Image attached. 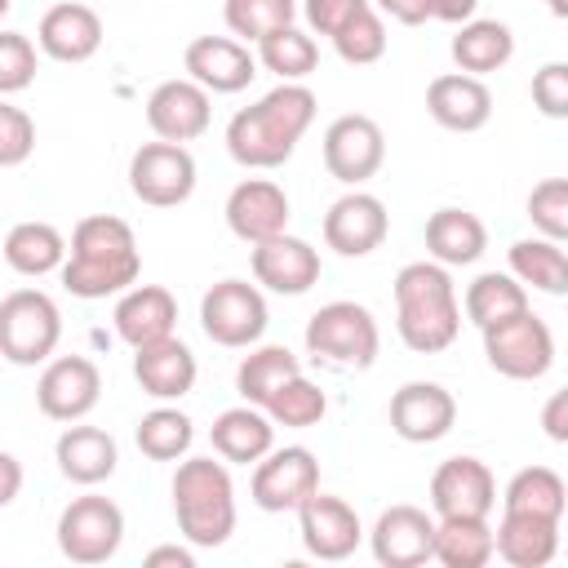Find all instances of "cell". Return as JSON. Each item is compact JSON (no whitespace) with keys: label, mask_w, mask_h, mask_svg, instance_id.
Instances as JSON below:
<instances>
[{"label":"cell","mask_w":568,"mask_h":568,"mask_svg":"<svg viewBox=\"0 0 568 568\" xmlns=\"http://www.w3.org/2000/svg\"><path fill=\"white\" fill-rule=\"evenodd\" d=\"M315 93L302 80H280L271 93H262L253 106L235 111L226 124V151L244 169H280L302 133L315 120Z\"/></svg>","instance_id":"1"},{"label":"cell","mask_w":568,"mask_h":568,"mask_svg":"<svg viewBox=\"0 0 568 568\" xmlns=\"http://www.w3.org/2000/svg\"><path fill=\"white\" fill-rule=\"evenodd\" d=\"M58 271H62V284L71 297H84V302L120 297L142 275V253H138L133 226L115 213L80 217L71 231L67 262Z\"/></svg>","instance_id":"2"},{"label":"cell","mask_w":568,"mask_h":568,"mask_svg":"<svg viewBox=\"0 0 568 568\" xmlns=\"http://www.w3.org/2000/svg\"><path fill=\"white\" fill-rule=\"evenodd\" d=\"M395 328L399 342L417 355L448 351L462 333V302L448 266L439 262H408L395 275Z\"/></svg>","instance_id":"3"},{"label":"cell","mask_w":568,"mask_h":568,"mask_svg":"<svg viewBox=\"0 0 568 568\" xmlns=\"http://www.w3.org/2000/svg\"><path fill=\"white\" fill-rule=\"evenodd\" d=\"M173 515H178V532L200 546L213 550L235 532V484L226 462L213 457H182L173 470Z\"/></svg>","instance_id":"4"},{"label":"cell","mask_w":568,"mask_h":568,"mask_svg":"<svg viewBox=\"0 0 568 568\" xmlns=\"http://www.w3.org/2000/svg\"><path fill=\"white\" fill-rule=\"evenodd\" d=\"M306 351L328 368H373L382 351V333L368 306L359 302H324L306 320Z\"/></svg>","instance_id":"5"},{"label":"cell","mask_w":568,"mask_h":568,"mask_svg":"<svg viewBox=\"0 0 568 568\" xmlns=\"http://www.w3.org/2000/svg\"><path fill=\"white\" fill-rule=\"evenodd\" d=\"M62 342V311L40 288H13L0 297V355L18 368L44 364Z\"/></svg>","instance_id":"6"},{"label":"cell","mask_w":568,"mask_h":568,"mask_svg":"<svg viewBox=\"0 0 568 568\" xmlns=\"http://www.w3.org/2000/svg\"><path fill=\"white\" fill-rule=\"evenodd\" d=\"M479 333H484L488 364L510 382H537L555 364V333L541 315H532V306L515 311V315H506Z\"/></svg>","instance_id":"7"},{"label":"cell","mask_w":568,"mask_h":568,"mask_svg":"<svg viewBox=\"0 0 568 568\" xmlns=\"http://www.w3.org/2000/svg\"><path fill=\"white\" fill-rule=\"evenodd\" d=\"M124 541V510L102 497V493H84V497H71L58 515V550L71 559V564H106L115 559Z\"/></svg>","instance_id":"8"},{"label":"cell","mask_w":568,"mask_h":568,"mask_svg":"<svg viewBox=\"0 0 568 568\" xmlns=\"http://www.w3.org/2000/svg\"><path fill=\"white\" fill-rule=\"evenodd\" d=\"M266 324H271L266 297L248 280H217L200 297V328H204L209 342H217L226 351H240V346L262 342Z\"/></svg>","instance_id":"9"},{"label":"cell","mask_w":568,"mask_h":568,"mask_svg":"<svg viewBox=\"0 0 568 568\" xmlns=\"http://www.w3.org/2000/svg\"><path fill=\"white\" fill-rule=\"evenodd\" d=\"M129 191L151 209H178L195 191V155L182 142H142L129 160Z\"/></svg>","instance_id":"10"},{"label":"cell","mask_w":568,"mask_h":568,"mask_svg":"<svg viewBox=\"0 0 568 568\" xmlns=\"http://www.w3.org/2000/svg\"><path fill=\"white\" fill-rule=\"evenodd\" d=\"M315 488H320V462H315V453L302 448V444L271 448L266 457L253 462L248 497H253V506L266 510V515L297 510Z\"/></svg>","instance_id":"11"},{"label":"cell","mask_w":568,"mask_h":568,"mask_svg":"<svg viewBox=\"0 0 568 568\" xmlns=\"http://www.w3.org/2000/svg\"><path fill=\"white\" fill-rule=\"evenodd\" d=\"M102 399V373L89 355H58L44 359L36 382V404L49 422H84Z\"/></svg>","instance_id":"12"},{"label":"cell","mask_w":568,"mask_h":568,"mask_svg":"<svg viewBox=\"0 0 568 568\" xmlns=\"http://www.w3.org/2000/svg\"><path fill=\"white\" fill-rule=\"evenodd\" d=\"M386 160V138H382V124L373 115H337L328 129H324V169L346 182V186H359L368 182Z\"/></svg>","instance_id":"13"},{"label":"cell","mask_w":568,"mask_h":568,"mask_svg":"<svg viewBox=\"0 0 568 568\" xmlns=\"http://www.w3.org/2000/svg\"><path fill=\"white\" fill-rule=\"evenodd\" d=\"M390 231V213L377 195L351 186L346 195H337L324 213V244L337 253V257H368L373 248H382Z\"/></svg>","instance_id":"14"},{"label":"cell","mask_w":568,"mask_h":568,"mask_svg":"<svg viewBox=\"0 0 568 568\" xmlns=\"http://www.w3.org/2000/svg\"><path fill=\"white\" fill-rule=\"evenodd\" d=\"M430 506H435V519H448V515L488 519L497 506V479H493L488 462H479L470 453L439 462L430 475Z\"/></svg>","instance_id":"15"},{"label":"cell","mask_w":568,"mask_h":568,"mask_svg":"<svg viewBox=\"0 0 568 568\" xmlns=\"http://www.w3.org/2000/svg\"><path fill=\"white\" fill-rule=\"evenodd\" d=\"M209 120H213V93L200 89L191 75L164 80L146 98V124L160 142H182L186 146L200 133H209Z\"/></svg>","instance_id":"16"},{"label":"cell","mask_w":568,"mask_h":568,"mask_svg":"<svg viewBox=\"0 0 568 568\" xmlns=\"http://www.w3.org/2000/svg\"><path fill=\"white\" fill-rule=\"evenodd\" d=\"M293 515H297V537H302L306 555H315V559L337 564V559L355 555V546L364 541L359 515L342 497H333V493H320L315 488Z\"/></svg>","instance_id":"17"},{"label":"cell","mask_w":568,"mask_h":568,"mask_svg":"<svg viewBox=\"0 0 568 568\" xmlns=\"http://www.w3.org/2000/svg\"><path fill=\"white\" fill-rule=\"evenodd\" d=\"M368 546L382 568H417L435 550V515H426L422 506H408V501L386 506L377 515V524L368 528Z\"/></svg>","instance_id":"18"},{"label":"cell","mask_w":568,"mask_h":568,"mask_svg":"<svg viewBox=\"0 0 568 568\" xmlns=\"http://www.w3.org/2000/svg\"><path fill=\"white\" fill-rule=\"evenodd\" d=\"M457 399L439 382H404L390 395V430L404 444H435L453 430Z\"/></svg>","instance_id":"19"},{"label":"cell","mask_w":568,"mask_h":568,"mask_svg":"<svg viewBox=\"0 0 568 568\" xmlns=\"http://www.w3.org/2000/svg\"><path fill=\"white\" fill-rule=\"evenodd\" d=\"M248 266L262 288L284 293V297H297L311 284H320V248H311L302 235H288V231L253 244Z\"/></svg>","instance_id":"20"},{"label":"cell","mask_w":568,"mask_h":568,"mask_svg":"<svg viewBox=\"0 0 568 568\" xmlns=\"http://www.w3.org/2000/svg\"><path fill=\"white\" fill-rule=\"evenodd\" d=\"M182 67L209 93H240L257 75V58L235 36H195L182 53Z\"/></svg>","instance_id":"21"},{"label":"cell","mask_w":568,"mask_h":568,"mask_svg":"<svg viewBox=\"0 0 568 568\" xmlns=\"http://www.w3.org/2000/svg\"><path fill=\"white\" fill-rule=\"evenodd\" d=\"M226 226L244 244H262L280 231H288V195L271 178H244L226 195Z\"/></svg>","instance_id":"22"},{"label":"cell","mask_w":568,"mask_h":568,"mask_svg":"<svg viewBox=\"0 0 568 568\" xmlns=\"http://www.w3.org/2000/svg\"><path fill=\"white\" fill-rule=\"evenodd\" d=\"M36 44L53 62H89L102 49V18H98V9H89L80 0H62V4L44 9L40 27H36Z\"/></svg>","instance_id":"23"},{"label":"cell","mask_w":568,"mask_h":568,"mask_svg":"<svg viewBox=\"0 0 568 568\" xmlns=\"http://www.w3.org/2000/svg\"><path fill=\"white\" fill-rule=\"evenodd\" d=\"M426 111L439 129H453V133H475L488 124L493 115V93L479 75H466V71H444L426 84Z\"/></svg>","instance_id":"24"},{"label":"cell","mask_w":568,"mask_h":568,"mask_svg":"<svg viewBox=\"0 0 568 568\" xmlns=\"http://www.w3.org/2000/svg\"><path fill=\"white\" fill-rule=\"evenodd\" d=\"M115 333L138 351L160 337H173L178 328V297L164 284H129L115 302Z\"/></svg>","instance_id":"25"},{"label":"cell","mask_w":568,"mask_h":568,"mask_svg":"<svg viewBox=\"0 0 568 568\" xmlns=\"http://www.w3.org/2000/svg\"><path fill=\"white\" fill-rule=\"evenodd\" d=\"M133 377H138V386H142L151 399L173 404V399L191 395V386H195V377H200V364H195V355H191V346H186L182 337H160V342H151V346H138V355H133Z\"/></svg>","instance_id":"26"},{"label":"cell","mask_w":568,"mask_h":568,"mask_svg":"<svg viewBox=\"0 0 568 568\" xmlns=\"http://www.w3.org/2000/svg\"><path fill=\"white\" fill-rule=\"evenodd\" d=\"M53 462H58L62 479H71V484H80V488H93V484H102V479L115 475L120 448H115V439H111L102 426L67 422V430H62L58 444H53Z\"/></svg>","instance_id":"27"},{"label":"cell","mask_w":568,"mask_h":568,"mask_svg":"<svg viewBox=\"0 0 568 568\" xmlns=\"http://www.w3.org/2000/svg\"><path fill=\"white\" fill-rule=\"evenodd\" d=\"M493 555H501L510 568H546L559 555V519L501 510L493 528Z\"/></svg>","instance_id":"28"},{"label":"cell","mask_w":568,"mask_h":568,"mask_svg":"<svg viewBox=\"0 0 568 568\" xmlns=\"http://www.w3.org/2000/svg\"><path fill=\"white\" fill-rule=\"evenodd\" d=\"M209 439H213V453L222 462L248 466V462H257V457H266L275 448V422L257 404H235V408L213 417Z\"/></svg>","instance_id":"29"},{"label":"cell","mask_w":568,"mask_h":568,"mask_svg":"<svg viewBox=\"0 0 568 568\" xmlns=\"http://www.w3.org/2000/svg\"><path fill=\"white\" fill-rule=\"evenodd\" d=\"M488 248V226L470 209H435L426 217V253L439 266H470Z\"/></svg>","instance_id":"30"},{"label":"cell","mask_w":568,"mask_h":568,"mask_svg":"<svg viewBox=\"0 0 568 568\" xmlns=\"http://www.w3.org/2000/svg\"><path fill=\"white\" fill-rule=\"evenodd\" d=\"M448 53H453L457 71L484 80L488 71H501V67L515 58V36H510V27L497 22V18H470V22L457 27Z\"/></svg>","instance_id":"31"},{"label":"cell","mask_w":568,"mask_h":568,"mask_svg":"<svg viewBox=\"0 0 568 568\" xmlns=\"http://www.w3.org/2000/svg\"><path fill=\"white\" fill-rule=\"evenodd\" d=\"M506 262H510V275L524 284V288H537V293H568V257H564V244L559 240H515L506 248Z\"/></svg>","instance_id":"32"},{"label":"cell","mask_w":568,"mask_h":568,"mask_svg":"<svg viewBox=\"0 0 568 568\" xmlns=\"http://www.w3.org/2000/svg\"><path fill=\"white\" fill-rule=\"evenodd\" d=\"M4 262L18 271V275H49L67 262V240L53 222H18L9 226L4 235Z\"/></svg>","instance_id":"33"},{"label":"cell","mask_w":568,"mask_h":568,"mask_svg":"<svg viewBox=\"0 0 568 568\" xmlns=\"http://www.w3.org/2000/svg\"><path fill=\"white\" fill-rule=\"evenodd\" d=\"M430 559H439L444 568H484L493 559V528H488V519H475V515L435 519V550H430Z\"/></svg>","instance_id":"34"},{"label":"cell","mask_w":568,"mask_h":568,"mask_svg":"<svg viewBox=\"0 0 568 568\" xmlns=\"http://www.w3.org/2000/svg\"><path fill=\"white\" fill-rule=\"evenodd\" d=\"M462 306H466V320L475 328H488V324H497L515 311H528V288L510 271H484L466 284Z\"/></svg>","instance_id":"35"},{"label":"cell","mask_w":568,"mask_h":568,"mask_svg":"<svg viewBox=\"0 0 568 568\" xmlns=\"http://www.w3.org/2000/svg\"><path fill=\"white\" fill-rule=\"evenodd\" d=\"M293 373H302V364H297V355L288 346H257L253 342V351L235 368V390H240L244 404H257L262 408Z\"/></svg>","instance_id":"36"},{"label":"cell","mask_w":568,"mask_h":568,"mask_svg":"<svg viewBox=\"0 0 568 568\" xmlns=\"http://www.w3.org/2000/svg\"><path fill=\"white\" fill-rule=\"evenodd\" d=\"M564 506H568V488H564V475L550 470V466H524V470H515L510 484H506V493H501V510L564 519Z\"/></svg>","instance_id":"37"},{"label":"cell","mask_w":568,"mask_h":568,"mask_svg":"<svg viewBox=\"0 0 568 568\" xmlns=\"http://www.w3.org/2000/svg\"><path fill=\"white\" fill-rule=\"evenodd\" d=\"M257 44V62L271 71V75H280V80H306L315 67H320V44L302 31V27H275V31H266L262 40H253Z\"/></svg>","instance_id":"38"},{"label":"cell","mask_w":568,"mask_h":568,"mask_svg":"<svg viewBox=\"0 0 568 568\" xmlns=\"http://www.w3.org/2000/svg\"><path fill=\"white\" fill-rule=\"evenodd\" d=\"M133 439H138L142 457H151V462H178V457H186V453H191L195 422H191L182 408L160 404V408L142 413V422H138Z\"/></svg>","instance_id":"39"},{"label":"cell","mask_w":568,"mask_h":568,"mask_svg":"<svg viewBox=\"0 0 568 568\" xmlns=\"http://www.w3.org/2000/svg\"><path fill=\"white\" fill-rule=\"evenodd\" d=\"M262 413L275 422V426H288V430H306V426H320L324 413H328V395L320 390V382H311L306 373H293L266 404Z\"/></svg>","instance_id":"40"},{"label":"cell","mask_w":568,"mask_h":568,"mask_svg":"<svg viewBox=\"0 0 568 568\" xmlns=\"http://www.w3.org/2000/svg\"><path fill=\"white\" fill-rule=\"evenodd\" d=\"M328 40H333V49H337L342 62L368 67V62H377V58L386 53V22H382V13L368 4V9H359L351 22H342Z\"/></svg>","instance_id":"41"},{"label":"cell","mask_w":568,"mask_h":568,"mask_svg":"<svg viewBox=\"0 0 568 568\" xmlns=\"http://www.w3.org/2000/svg\"><path fill=\"white\" fill-rule=\"evenodd\" d=\"M222 18L231 27V36L240 40H262L275 27H288L297 18V0H226Z\"/></svg>","instance_id":"42"},{"label":"cell","mask_w":568,"mask_h":568,"mask_svg":"<svg viewBox=\"0 0 568 568\" xmlns=\"http://www.w3.org/2000/svg\"><path fill=\"white\" fill-rule=\"evenodd\" d=\"M528 222L546 240H568V178H546L528 191Z\"/></svg>","instance_id":"43"},{"label":"cell","mask_w":568,"mask_h":568,"mask_svg":"<svg viewBox=\"0 0 568 568\" xmlns=\"http://www.w3.org/2000/svg\"><path fill=\"white\" fill-rule=\"evenodd\" d=\"M36 80V44L22 31H0V98L22 93Z\"/></svg>","instance_id":"44"},{"label":"cell","mask_w":568,"mask_h":568,"mask_svg":"<svg viewBox=\"0 0 568 568\" xmlns=\"http://www.w3.org/2000/svg\"><path fill=\"white\" fill-rule=\"evenodd\" d=\"M31 151H36V120L22 106L0 98V169L27 164Z\"/></svg>","instance_id":"45"},{"label":"cell","mask_w":568,"mask_h":568,"mask_svg":"<svg viewBox=\"0 0 568 568\" xmlns=\"http://www.w3.org/2000/svg\"><path fill=\"white\" fill-rule=\"evenodd\" d=\"M532 106L546 120H568V62H546L532 75Z\"/></svg>","instance_id":"46"},{"label":"cell","mask_w":568,"mask_h":568,"mask_svg":"<svg viewBox=\"0 0 568 568\" xmlns=\"http://www.w3.org/2000/svg\"><path fill=\"white\" fill-rule=\"evenodd\" d=\"M373 0H302V18L315 36H333L342 22H351L359 9H368Z\"/></svg>","instance_id":"47"},{"label":"cell","mask_w":568,"mask_h":568,"mask_svg":"<svg viewBox=\"0 0 568 568\" xmlns=\"http://www.w3.org/2000/svg\"><path fill=\"white\" fill-rule=\"evenodd\" d=\"M373 9L404 22V27H422L430 18V0H373Z\"/></svg>","instance_id":"48"},{"label":"cell","mask_w":568,"mask_h":568,"mask_svg":"<svg viewBox=\"0 0 568 568\" xmlns=\"http://www.w3.org/2000/svg\"><path fill=\"white\" fill-rule=\"evenodd\" d=\"M541 426L555 444H568V390H555L541 408Z\"/></svg>","instance_id":"49"},{"label":"cell","mask_w":568,"mask_h":568,"mask_svg":"<svg viewBox=\"0 0 568 568\" xmlns=\"http://www.w3.org/2000/svg\"><path fill=\"white\" fill-rule=\"evenodd\" d=\"M22 493V462L0 448V510Z\"/></svg>","instance_id":"50"},{"label":"cell","mask_w":568,"mask_h":568,"mask_svg":"<svg viewBox=\"0 0 568 568\" xmlns=\"http://www.w3.org/2000/svg\"><path fill=\"white\" fill-rule=\"evenodd\" d=\"M475 9H479V0H430V18H439V22H470L475 18Z\"/></svg>","instance_id":"51"},{"label":"cell","mask_w":568,"mask_h":568,"mask_svg":"<svg viewBox=\"0 0 568 568\" xmlns=\"http://www.w3.org/2000/svg\"><path fill=\"white\" fill-rule=\"evenodd\" d=\"M160 564H173V568H195V555L186 546H155L146 550V568H160Z\"/></svg>","instance_id":"52"},{"label":"cell","mask_w":568,"mask_h":568,"mask_svg":"<svg viewBox=\"0 0 568 568\" xmlns=\"http://www.w3.org/2000/svg\"><path fill=\"white\" fill-rule=\"evenodd\" d=\"M546 9H550L555 18H568V0H546Z\"/></svg>","instance_id":"53"},{"label":"cell","mask_w":568,"mask_h":568,"mask_svg":"<svg viewBox=\"0 0 568 568\" xmlns=\"http://www.w3.org/2000/svg\"><path fill=\"white\" fill-rule=\"evenodd\" d=\"M9 9H13V0H0V18H4V13H9Z\"/></svg>","instance_id":"54"}]
</instances>
